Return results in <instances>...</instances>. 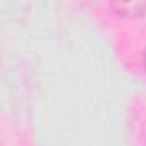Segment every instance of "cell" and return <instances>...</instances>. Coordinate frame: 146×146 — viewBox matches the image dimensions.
Returning <instances> with one entry per match:
<instances>
[{"label":"cell","mask_w":146,"mask_h":146,"mask_svg":"<svg viewBox=\"0 0 146 146\" xmlns=\"http://www.w3.org/2000/svg\"><path fill=\"white\" fill-rule=\"evenodd\" d=\"M144 62H146V52H144Z\"/></svg>","instance_id":"1"}]
</instances>
